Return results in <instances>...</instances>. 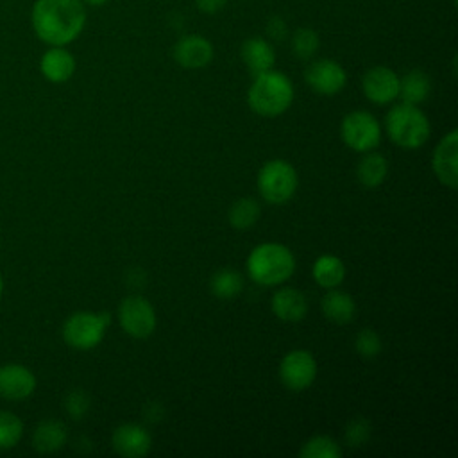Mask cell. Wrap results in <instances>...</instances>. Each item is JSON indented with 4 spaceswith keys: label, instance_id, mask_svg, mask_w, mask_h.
Instances as JSON below:
<instances>
[{
    "label": "cell",
    "instance_id": "16",
    "mask_svg": "<svg viewBox=\"0 0 458 458\" xmlns=\"http://www.w3.org/2000/svg\"><path fill=\"white\" fill-rule=\"evenodd\" d=\"M77 61L66 47H48L39 59L41 75L52 84H63L75 73Z\"/></svg>",
    "mask_w": 458,
    "mask_h": 458
},
{
    "label": "cell",
    "instance_id": "30",
    "mask_svg": "<svg viewBox=\"0 0 458 458\" xmlns=\"http://www.w3.org/2000/svg\"><path fill=\"white\" fill-rule=\"evenodd\" d=\"M64 410L73 420H81L89 411V395L84 390H72L64 397Z\"/></svg>",
    "mask_w": 458,
    "mask_h": 458
},
{
    "label": "cell",
    "instance_id": "33",
    "mask_svg": "<svg viewBox=\"0 0 458 458\" xmlns=\"http://www.w3.org/2000/svg\"><path fill=\"white\" fill-rule=\"evenodd\" d=\"M227 0H195V7L204 14H216L225 7Z\"/></svg>",
    "mask_w": 458,
    "mask_h": 458
},
{
    "label": "cell",
    "instance_id": "6",
    "mask_svg": "<svg viewBox=\"0 0 458 458\" xmlns=\"http://www.w3.org/2000/svg\"><path fill=\"white\" fill-rule=\"evenodd\" d=\"M109 324L111 315L107 311H75L63 324V340L77 351L95 349L104 340Z\"/></svg>",
    "mask_w": 458,
    "mask_h": 458
},
{
    "label": "cell",
    "instance_id": "21",
    "mask_svg": "<svg viewBox=\"0 0 458 458\" xmlns=\"http://www.w3.org/2000/svg\"><path fill=\"white\" fill-rule=\"evenodd\" d=\"M388 175V161L383 154L369 150L356 165V179L365 188H377Z\"/></svg>",
    "mask_w": 458,
    "mask_h": 458
},
{
    "label": "cell",
    "instance_id": "34",
    "mask_svg": "<svg viewBox=\"0 0 458 458\" xmlns=\"http://www.w3.org/2000/svg\"><path fill=\"white\" fill-rule=\"evenodd\" d=\"M109 0H82L84 5H89V7H102L106 5Z\"/></svg>",
    "mask_w": 458,
    "mask_h": 458
},
{
    "label": "cell",
    "instance_id": "3",
    "mask_svg": "<svg viewBox=\"0 0 458 458\" xmlns=\"http://www.w3.org/2000/svg\"><path fill=\"white\" fill-rule=\"evenodd\" d=\"M245 268L256 284L277 286L288 281L295 272V258L286 245L265 242L249 252Z\"/></svg>",
    "mask_w": 458,
    "mask_h": 458
},
{
    "label": "cell",
    "instance_id": "19",
    "mask_svg": "<svg viewBox=\"0 0 458 458\" xmlns=\"http://www.w3.org/2000/svg\"><path fill=\"white\" fill-rule=\"evenodd\" d=\"M66 440L68 429L64 422L57 419H45L32 431V447L41 454H50L63 449Z\"/></svg>",
    "mask_w": 458,
    "mask_h": 458
},
{
    "label": "cell",
    "instance_id": "12",
    "mask_svg": "<svg viewBox=\"0 0 458 458\" xmlns=\"http://www.w3.org/2000/svg\"><path fill=\"white\" fill-rule=\"evenodd\" d=\"M361 88L372 104L385 106L399 97V75L392 68L377 64L365 72Z\"/></svg>",
    "mask_w": 458,
    "mask_h": 458
},
{
    "label": "cell",
    "instance_id": "8",
    "mask_svg": "<svg viewBox=\"0 0 458 458\" xmlns=\"http://www.w3.org/2000/svg\"><path fill=\"white\" fill-rule=\"evenodd\" d=\"M118 322L132 338H147L154 333L157 317L154 306L141 295H129L118 306Z\"/></svg>",
    "mask_w": 458,
    "mask_h": 458
},
{
    "label": "cell",
    "instance_id": "9",
    "mask_svg": "<svg viewBox=\"0 0 458 458\" xmlns=\"http://www.w3.org/2000/svg\"><path fill=\"white\" fill-rule=\"evenodd\" d=\"M317 377V360L306 349L286 352L279 363V379L292 392H302L313 385Z\"/></svg>",
    "mask_w": 458,
    "mask_h": 458
},
{
    "label": "cell",
    "instance_id": "7",
    "mask_svg": "<svg viewBox=\"0 0 458 458\" xmlns=\"http://www.w3.org/2000/svg\"><path fill=\"white\" fill-rule=\"evenodd\" d=\"M342 141L354 152L374 150L381 141V125L374 114L363 109L351 111L340 123Z\"/></svg>",
    "mask_w": 458,
    "mask_h": 458
},
{
    "label": "cell",
    "instance_id": "13",
    "mask_svg": "<svg viewBox=\"0 0 458 458\" xmlns=\"http://www.w3.org/2000/svg\"><path fill=\"white\" fill-rule=\"evenodd\" d=\"M38 386L36 374L21 363L0 365V397L7 401L29 399Z\"/></svg>",
    "mask_w": 458,
    "mask_h": 458
},
{
    "label": "cell",
    "instance_id": "26",
    "mask_svg": "<svg viewBox=\"0 0 458 458\" xmlns=\"http://www.w3.org/2000/svg\"><path fill=\"white\" fill-rule=\"evenodd\" d=\"M23 437V420L7 410H0V451H9Z\"/></svg>",
    "mask_w": 458,
    "mask_h": 458
},
{
    "label": "cell",
    "instance_id": "24",
    "mask_svg": "<svg viewBox=\"0 0 458 458\" xmlns=\"http://www.w3.org/2000/svg\"><path fill=\"white\" fill-rule=\"evenodd\" d=\"M209 290L216 299H222V301L234 299L243 290V277L234 268H222L211 276Z\"/></svg>",
    "mask_w": 458,
    "mask_h": 458
},
{
    "label": "cell",
    "instance_id": "17",
    "mask_svg": "<svg viewBox=\"0 0 458 458\" xmlns=\"http://www.w3.org/2000/svg\"><path fill=\"white\" fill-rule=\"evenodd\" d=\"M240 55L247 70L252 73V77L267 70H272L276 63V50L270 39L261 36L247 38L240 47Z\"/></svg>",
    "mask_w": 458,
    "mask_h": 458
},
{
    "label": "cell",
    "instance_id": "35",
    "mask_svg": "<svg viewBox=\"0 0 458 458\" xmlns=\"http://www.w3.org/2000/svg\"><path fill=\"white\" fill-rule=\"evenodd\" d=\"M2 293H4V277L0 274V297H2Z\"/></svg>",
    "mask_w": 458,
    "mask_h": 458
},
{
    "label": "cell",
    "instance_id": "14",
    "mask_svg": "<svg viewBox=\"0 0 458 458\" xmlns=\"http://www.w3.org/2000/svg\"><path fill=\"white\" fill-rule=\"evenodd\" d=\"M433 172L437 179L451 188L456 190L458 186V132L451 129L435 147L433 159H431Z\"/></svg>",
    "mask_w": 458,
    "mask_h": 458
},
{
    "label": "cell",
    "instance_id": "29",
    "mask_svg": "<svg viewBox=\"0 0 458 458\" xmlns=\"http://www.w3.org/2000/svg\"><path fill=\"white\" fill-rule=\"evenodd\" d=\"M354 349H356V352H358L361 358L372 360V358H376V356L381 352L383 342H381L379 335H377L374 329L363 327V329L356 335V338H354Z\"/></svg>",
    "mask_w": 458,
    "mask_h": 458
},
{
    "label": "cell",
    "instance_id": "31",
    "mask_svg": "<svg viewBox=\"0 0 458 458\" xmlns=\"http://www.w3.org/2000/svg\"><path fill=\"white\" fill-rule=\"evenodd\" d=\"M369 438H370V424H369V420L358 417V419H352L347 424V428H345V442L351 447L363 445Z\"/></svg>",
    "mask_w": 458,
    "mask_h": 458
},
{
    "label": "cell",
    "instance_id": "10",
    "mask_svg": "<svg viewBox=\"0 0 458 458\" xmlns=\"http://www.w3.org/2000/svg\"><path fill=\"white\" fill-rule=\"evenodd\" d=\"M306 84L318 95H336L347 84V72L335 59H315L308 64L304 72Z\"/></svg>",
    "mask_w": 458,
    "mask_h": 458
},
{
    "label": "cell",
    "instance_id": "20",
    "mask_svg": "<svg viewBox=\"0 0 458 458\" xmlns=\"http://www.w3.org/2000/svg\"><path fill=\"white\" fill-rule=\"evenodd\" d=\"M320 308H322V313H324V317L327 320H331L335 324H347L354 317L356 302H354V299L347 292L331 288L322 297Z\"/></svg>",
    "mask_w": 458,
    "mask_h": 458
},
{
    "label": "cell",
    "instance_id": "27",
    "mask_svg": "<svg viewBox=\"0 0 458 458\" xmlns=\"http://www.w3.org/2000/svg\"><path fill=\"white\" fill-rule=\"evenodd\" d=\"M290 47H292V52H293V55L297 59L308 61V59H311L318 52L320 39H318V34L313 29L301 27V29H297L292 34Z\"/></svg>",
    "mask_w": 458,
    "mask_h": 458
},
{
    "label": "cell",
    "instance_id": "1",
    "mask_svg": "<svg viewBox=\"0 0 458 458\" xmlns=\"http://www.w3.org/2000/svg\"><path fill=\"white\" fill-rule=\"evenodd\" d=\"M86 18L82 0H36L30 9V27L48 47L73 43L82 34Z\"/></svg>",
    "mask_w": 458,
    "mask_h": 458
},
{
    "label": "cell",
    "instance_id": "28",
    "mask_svg": "<svg viewBox=\"0 0 458 458\" xmlns=\"http://www.w3.org/2000/svg\"><path fill=\"white\" fill-rule=\"evenodd\" d=\"M342 454L340 445L335 438L327 435H317L304 442L299 449V456L302 458H338Z\"/></svg>",
    "mask_w": 458,
    "mask_h": 458
},
{
    "label": "cell",
    "instance_id": "23",
    "mask_svg": "<svg viewBox=\"0 0 458 458\" xmlns=\"http://www.w3.org/2000/svg\"><path fill=\"white\" fill-rule=\"evenodd\" d=\"M431 91L429 75L422 70H410L399 77V97L406 104H422Z\"/></svg>",
    "mask_w": 458,
    "mask_h": 458
},
{
    "label": "cell",
    "instance_id": "25",
    "mask_svg": "<svg viewBox=\"0 0 458 458\" xmlns=\"http://www.w3.org/2000/svg\"><path fill=\"white\" fill-rule=\"evenodd\" d=\"M259 213H261V208L256 202V199L242 197L234 200L233 206L229 208L227 220L236 231H247L259 220Z\"/></svg>",
    "mask_w": 458,
    "mask_h": 458
},
{
    "label": "cell",
    "instance_id": "11",
    "mask_svg": "<svg viewBox=\"0 0 458 458\" xmlns=\"http://www.w3.org/2000/svg\"><path fill=\"white\" fill-rule=\"evenodd\" d=\"M172 55L181 68L200 70L213 61L215 48L208 38L200 34H186L175 41Z\"/></svg>",
    "mask_w": 458,
    "mask_h": 458
},
{
    "label": "cell",
    "instance_id": "18",
    "mask_svg": "<svg viewBox=\"0 0 458 458\" xmlns=\"http://www.w3.org/2000/svg\"><path fill=\"white\" fill-rule=\"evenodd\" d=\"M272 313L283 322H299L308 313L306 295L295 288L284 286L274 292L270 301Z\"/></svg>",
    "mask_w": 458,
    "mask_h": 458
},
{
    "label": "cell",
    "instance_id": "15",
    "mask_svg": "<svg viewBox=\"0 0 458 458\" xmlns=\"http://www.w3.org/2000/svg\"><path fill=\"white\" fill-rule=\"evenodd\" d=\"M111 445L120 456L141 458L150 453L152 437L141 424L125 422L113 431Z\"/></svg>",
    "mask_w": 458,
    "mask_h": 458
},
{
    "label": "cell",
    "instance_id": "4",
    "mask_svg": "<svg viewBox=\"0 0 458 458\" xmlns=\"http://www.w3.org/2000/svg\"><path fill=\"white\" fill-rule=\"evenodd\" d=\"M388 138L401 148H420L431 134V125L426 113L413 104L401 102L394 106L385 116Z\"/></svg>",
    "mask_w": 458,
    "mask_h": 458
},
{
    "label": "cell",
    "instance_id": "2",
    "mask_svg": "<svg viewBox=\"0 0 458 458\" xmlns=\"http://www.w3.org/2000/svg\"><path fill=\"white\" fill-rule=\"evenodd\" d=\"M293 95L295 91L290 77L272 68L254 75L247 91V104L256 114L263 118H276L288 111L293 102Z\"/></svg>",
    "mask_w": 458,
    "mask_h": 458
},
{
    "label": "cell",
    "instance_id": "22",
    "mask_svg": "<svg viewBox=\"0 0 458 458\" xmlns=\"http://www.w3.org/2000/svg\"><path fill=\"white\" fill-rule=\"evenodd\" d=\"M311 276L318 286L331 290L344 283L345 265L335 254H322L315 259V263L311 267Z\"/></svg>",
    "mask_w": 458,
    "mask_h": 458
},
{
    "label": "cell",
    "instance_id": "32",
    "mask_svg": "<svg viewBox=\"0 0 458 458\" xmlns=\"http://www.w3.org/2000/svg\"><path fill=\"white\" fill-rule=\"evenodd\" d=\"M267 36L272 41H283L288 36V27L286 21L281 16H272L267 21Z\"/></svg>",
    "mask_w": 458,
    "mask_h": 458
},
{
    "label": "cell",
    "instance_id": "5",
    "mask_svg": "<svg viewBox=\"0 0 458 458\" xmlns=\"http://www.w3.org/2000/svg\"><path fill=\"white\" fill-rule=\"evenodd\" d=\"M256 182L258 191L265 202L281 206L295 195L299 186V175L288 161L270 159L259 168Z\"/></svg>",
    "mask_w": 458,
    "mask_h": 458
}]
</instances>
